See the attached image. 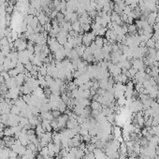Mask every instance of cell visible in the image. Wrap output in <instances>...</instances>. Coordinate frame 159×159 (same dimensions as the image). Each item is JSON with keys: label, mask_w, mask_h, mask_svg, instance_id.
I'll list each match as a JSON object with an SVG mask.
<instances>
[{"label": "cell", "mask_w": 159, "mask_h": 159, "mask_svg": "<svg viewBox=\"0 0 159 159\" xmlns=\"http://www.w3.org/2000/svg\"><path fill=\"white\" fill-rule=\"evenodd\" d=\"M96 38V35L94 33V32H91V33H87L85 35L82 36V43L85 47H89L91 45V43L95 41Z\"/></svg>", "instance_id": "obj_1"}, {"label": "cell", "mask_w": 159, "mask_h": 159, "mask_svg": "<svg viewBox=\"0 0 159 159\" xmlns=\"http://www.w3.org/2000/svg\"><path fill=\"white\" fill-rule=\"evenodd\" d=\"M131 64H132V67L137 69L138 71L144 70V68H145V65H144L142 59H133Z\"/></svg>", "instance_id": "obj_2"}, {"label": "cell", "mask_w": 159, "mask_h": 159, "mask_svg": "<svg viewBox=\"0 0 159 159\" xmlns=\"http://www.w3.org/2000/svg\"><path fill=\"white\" fill-rule=\"evenodd\" d=\"M41 126H42V127L44 128V130H45L46 132H52L53 127L51 126V121H48V120H45V119L42 120Z\"/></svg>", "instance_id": "obj_3"}, {"label": "cell", "mask_w": 159, "mask_h": 159, "mask_svg": "<svg viewBox=\"0 0 159 159\" xmlns=\"http://www.w3.org/2000/svg\"><path fill=\"white\" fill-rule=\"evenodd\" d=\"M90 108H91L92 110H95V111H101L102 109H103V106L100 104L98 101H96V100H93V101L90 103Z\"/></svg>", "instance_id": "obj_4"}, {"label": "cell", "mask_w": 159, "mask_h": 159, "mask_svg": "<svg viewBox=\"0 0 159 159\" xmlns=\"http://www.w3.org/2000/svg\"><path fill=\"white\" fill-rule=\"evenodd\" d=\"M28 119H29V124L32 126V127H33L34 129L36 128V126H38V125L41 124V123H40V121L39 120V118H38V116L32 115V116H31V117H29Z\"/></svg>", "instance_id": "obj_5"}, {"label": "cell", "mask_w": 159, "mask_h": 159, "mask_svg": "<svg viewBox=\"0 0 159 159\" xmlns=\"http://www.w3.org/2000/svg\"><path fill=\"white\" fill-rule=\"evenodd\" d=\"M24 79H25V75H24V73H19V74L15 77L16 82H17V85H18V86H22L23 83H24V81H25Z\"/></svg>", "instance_id": "obj_6"}, {"label": "cell", "mask_w": 159, "mask_h": 159, "mask_svg": "<svg viewBox=\"0 0 159 159\" xmlns=\"http://www.w3.org/2000/svg\"><path fill=\"white\" fill-rule=\"evenodd\" d=\"M112 133H113V136L114 138L116 139H118L119 138L122 137V129L119 126H115L112 128Z\"/></svg>", "instance_id": "obj_7"}, {"label": "cell", "mask_w": 159, "mask_h": 159, "mask_svg": "<svg viewBox=\"0 0 159 159\" xmlns=\"http://www.w3.org/2000/svg\"><path fill=\"white\" fill-rule=\"evenodd\" d=\"M74 49H75V51L77 52L78 55L80 57V56H82V55H83V53H84V52H85L86 47L84 46V45H79V46L75 47Z\"/></svg>", "instance_id": "obj_8"}, {"label": "cell", "mask_w": 159, "mask_h": 159, "mask_svg": "<svg viewBox=\"0 0 159 159\" xmlns=\"http://www.w3.org/2000/svg\"><path fill=\"white\" fill-rule=\"evenodd\" d=\"M40 115H41V117H42V119L44 120H48V121H52V120H53L54 118H53V114H52V112L51 111H46V112H40Z\"/></svg>", "instance_id": "obj_9"}, {"label": "cell", "mask_w": 159, "mask_h": 159, "mask_svg": "<svg viewBox=\"0 0 159 159\" xmlns=\"http://www.w3.org/2000/svg\"><path fill=\"white\" fill-rule=\"evenodd\" d=\"M94 42L95 43L96 46L99 47L100 49H102V47L104 46V40L102 39V37H96Z\"/></svg>", "instance_id": "obj_10"}, {"label": "cell", "mask_w": 159, "mask_h": 159, "mask_svg": "<svg viewBox=\"0 0 159 159\" xmlns=\"http://www.w3.org/2000/svg\"><path fill=\"white\" fill-rule=\"evenodd\" d=\"M15 68L19 71V73H24V71H25V66H24V65L23 63L19 62V61H18V63L16 64Z\"/></svg>", "instance_id": "obj_11"}, {"label": "cell", "mask_w": 159, "mask_h": 159, "mask_svg": "<svg viewBox=\"0 0 159 159\" xmlns=\"http://www.w3.org/2000/svg\"><path fill=\"white\" fill-rule=\"evenodd\" d=\"M28 25H30L33 29H35V28H37V27L39 26V25H40V22H39L38 17H34L33 20L31 21V23H30Z\"/></svg>", "instance_id": "obj_12"}, {"label": "cell", "mask_w": 159, "mask_h": 159, "mask_svg": "<svg viewBox=\"0 0 159 159\" xmlns=\"http://www.w3.org/2000/svg\"><path fill=\"white\" fill-rule=\"evenodd\" d=\"M10 113H12V114H15V115H20L21 109L18 106H16V105H13V106L11 107V109H10Z\"/></svg>", "instance_id": "obj_13"}, {"label": "cell", "mask_w": 159, "mask_h": 159, "mask_svg": "<svg viewBox=\"0 0 159 159\" xmlns=\"http://www.w3.org/2000/svg\"><path fill=\"white\" fill-rule=\"evenodd\" d=\"M126 103V98L125 97V95L121 96L119 98H117V105L119 107H124Z\"/></svg>", "instance_id": "obj_14"}, {"label": "cell", "mask_w": 159, "mask_h": 159, "mask_svg": "<svg viewBox=\"0 0 159 159\" xmlns=\"http://www.w3.org/2000/svg\"><path fill=\"white\" fill-rule=\"evenodd\" d=\"M28 124H29V119L26 118V117H22L20 123H19V126H20L22 128H24V127L25 126H27Z\"/></svg>", "instance_id": "obj_15"}, {"label": "cell", "mask_w": 159, "mask_h": 159, "mask_svg": "<svg viewBox=\"0 0 159 159\" xmlns=\"http://www.w3.org/2000/svg\"><path fill=\"white\" fill-rule=\"evenodd\" d=\"M155 46V41L152 40V39H150L146 41V47L148 49H153Z\"/></svg>", "instance_id": "obj_16"}, {"label": "cell", "mask_w": 159, "mask_h": 159, "mask_svg": "<svg viewBox=\"0 0 159 159\" xmlns=\"http://www.w3.org/2000/svg\"><path fill=\"white\" fill-rule=\"evenodd\" d=\"M4 135H5V136H7V137H13L14 133L12 132L11 128L8 126V127H6V128L4 129Z\"/></svg>", "instance_id": "obj_17"}, {"label": "cell", "mask_w": 159, "mask_h": 159, "mask_svg": "<svg viewBox=\"0 0 159 159\" xmlns=\"http://www.w3.org/2000/svg\"><path fill=\"white\" fill-rule=\"evenodd\" d=\"M40 154H41L43 157H45V156H48V153H49V149H48V147L47 146H44V147H42L41 148V150L39 152Z\"/></svg>", "instance_id": "obj_18"}, {"label": "cell", "mask_w": 159, "mask_h": 159, "mask_svg": "<svg viewBox=\"0 0 159 159\" xmlns=\"http://www.w3.org/2000/svg\"><path fill=\"white\" fill-rule=\"evenodd\" d=\"M8 75L10 76V78H15V77L19 74V71H18L16 68H12V69H9V70L8 71Z\"/></svg>", "instance_id": "obj_19"}, {"label": "cell", "mask_w": 159, "mask_h": 159, "mask_svg": "<svg viewBox=\"0 0 159 159\" xmlns=\"http://www.w3.org/2000/svg\"><path fill=\"white\" fill-rule=\"evenodd\" d=\"M40 75H42V76H47V66L45 65H42V66L40 67V71H39Z\"/></svg>", "instance_id": "obj_20"}, {"label": "cell", "mask_w": 159, "mask_h": 159, "mask_svg": "<svg viewBox=\"0 0 159 159\" xmlns=\"http://www.w3.org/2000/svg\"><path fill=\"white\" fill-rule=\"evenodd\" d=\"M35 130H36V134H41V133H45V132H46V131L44 130V128L42 127L41 124H40V125H38V126H36Z\"/></svg>", "instance_id": "obj_21"}, {"label": "cell", "mask_w": 159, "mask_h": 159, "mask_svg": "<svg viewBox=\"0 0 159 159\" xmlns=\"http://www.w3.org/2000/svg\"><path fill=\"white\" fill-rule=\"evenodd\" d=\"M73 82L75 83V85L77 87H80V86H81L82 84H83V82H82V80H80V78H76V79H74V80H73Z\"/></svg>", "instance_id": "obj_22"}, {"label": "cell", "mask_w": 159, "mask_h": 159, "mask_svg": "<svg viewBox=\"0 0 159 159\" xmlns=\"http://www.w3.org/2000/svg\"><path fill=\"white\" fill-rule=\"evenodd\" d=\"M66 87H67V89H68V90H69L70 92H71V91H73L74 89L78 88V87L75 85V83H74L73 81H69V82H68V84L66 85Z\"/></svg>", "instance_id": "obj_23"}, {"label": "cell", "mask_w": 159, "mask_h": 159, "mask_svg": "<svg viewBox=\"0 0 159 159\" xmlns=\"http://www.w3.org/2000/svg\"><path fill=\"white\" fill-rule=\"evenodd\" d=\"M26 148H28V149H30L31 151H33L34 152H38V149H37V146L35 145L34 143H32V142H30L28 145L26 146Z\"/></svg>", "instance_id": "obj_24"}, {"label": "cell", "mask_w": 159, "mask_h": 159, "mask_svg": "<svg viewBox=\"0 0 159 159\" xmlns=\"http://www.w3.org/2000/svg\"><path fill=\"white\" fill-rule=\"evenodd\" d=\"M91 139H92V137L88 134V135H85V136H83V137H81V140H83L84 142H86V143H89V142H91Z\"/></svg>", "instance_id": "obj_25"}, {"label": "cell", "mask_w": 159, "mask_h": 159, "mask_svg": "<svg viewBox=\"0 0 159 159\" xmlns=\"http://www.w3.org/2000/svg\"><path fill=\"white\" fill-rule=\"evenodd\" d=\"M79 134L81 136V137H83V136H85V135H88V134H89V130H88V129H85V128H80V129Z\"/></svg>", "instance_id": "obj_26"}, {"label": "cell", "mask_w": 159, "mask_h": 159, "mask_svg": "<svg viewBox=\"0 0 159 159\" xmlns=\"http://www.w3.org/2000/svg\"><path fill=\"white\" fill-rule=\"evenodd\" d=\"M24 66H25V69H26L27 71H29V72L33 70V64L31 62H28L27 64L24 65Z\"/></svg>", "instance_id": "obj_27"}, {"label": "cell", "mask_w": 159, "mask_h": 159, "mask_svg": "<svg viewBox=\"0 0 159 159\" xmlns=\"http://www.w3.org/2000/svg\"><path fill=\"white\" fill-rule=\"evenodd\" d=\"M128 72L130 73V75H131V78H134V76L137 74L138 70H137V69H135L134 67H131V68H129V69H128Z\"/></svg>", "instance_id": "obj_28"}, {"label": "cell", "mask_w": 159, "mask_h": 159, "mask_svg": "<svg viewBox=\"0 0 159 159\" xmlns=\"http://www.w3.org/2000/svg\"><path fill=\"white\" fill-rule=\"evenodd\" d=\"M61 113L62 112H60L58 110H56V111H52V114H53V118H56V119L61 115Z\"/></svg>", "instance_id": "obj_29"}, {"label": "cell", "mask_w": 159, "mask_h": 159, "mask_svg": "<svg viewBox=\"0 0 159 159\" xmlns=\"http://www.w3.org/2000/svg\"><path fill=\"white\" fill-rule=\"evenodd\" d=\"M26 133H27V135H28V136L36 135V130H35V129H33V128H31V129H28Z\"/></svg>", "instance_id": "obj_30"}, {"label": "cell", "mask_w": 159, "mask_h": 159, "mask_svg": "<svg viewBox=\"0 0 159 159\" xmlns=\"http://www.w3.org/2000/svg\"><path fill=\"white\" fill-rule=\"evenodd\" d=\"M3 71H6L5 70V67H4V65H0V73L3 72Z\"/></svg>", "instance_id": "obj_31"}, {"label": "cell", "mask_w": 159, "mask_h": 159, "mask_svg": "<svg viewBox=\"0 0 159 159\" xmlns=\"http://www.w3.org/2000/svg\"><path fill=\"white\" fill-rule=\"evenodd\" d=\"M36 159H43V156H42L41 154L39 153V154H37V155H36Z\"/></svg>", "instance_id": "obj_32"}, {"label": "cell", "mask_w": 159, "mask_h": 159, "mask_svg": "<svg viewBox=\"0 0 159 159\" xmlns=\"http://www.w3.org/2000/svg\"><path fill=\"white\" fill-rule=\"evenodd\" d=\"M156 60L159 61V50L156 51Z\"/></svg>", "instance_id": "obj_33"}, {"label": "cell", "mask_w": 159, "mask_h": 159, "mask_svg": "<svg viewBox=\"0 0 159 159\" xmlns=\"http://www.w3.org/2000/svg\"><path fill=\"white\" fill-rule=\"evenodd\" d=\"M43 159H54L53 157H50V156H45V157H43Z\"/></svg>", "instance_id": "obj_34"}, {"label": "cell", "mask_w": 159, "mask_h": 159, "mask_svg": "<svg viewBox=\"0 0 159 159\" xmlns=\"http://www.w3.org/2000/svg\"><path fill=\"white\" fill-rule=\"evenodd\" d=\"M157 89H158V91H159V84L157 85Z\"/></svg>", "instance_id": "obj_35"}, {"label": "cell", "mask_w": 159, "mask_h": 159, "mask_svg": "<svg viewBox=\"0 0 159 159\" xmlns=\"http://www.w3.org/2000/svg\"><path fill=\"white\" fill-rule=\"evenodd\" d=\"M158 77H159V70H158Z\"/></svg>", "instance_id": "obj_36"}]
</instances>
